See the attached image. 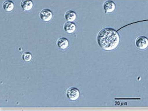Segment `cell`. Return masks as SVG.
<instances>
[{"label":"cell","mask_w":148,"mask_h":111,"mask_svg":"<svg viewBox=\"0 0 148 111\" xmlns=\"http://www.w3.org/2000/svg\"><path fill=\"white\" fill-rule=\"evenodd\" d=\"M97 41L102 49L109 51L117 47L120 42V36L117 31L112 28H104L97 34Z\"/></svg>","instance_id":"obj_1"},{"label":"cell","mask_w":148,"mask_h":111,"mask_svg":"<svg viewBox=\"0 0 148 111\" xmlns=\"http://www.w3.org/2000/svg\"><path fill=\"white\" fill-rule=\"evenodd\" d=\"M80 94L79 90L74 87L68 88L66 91V95L67 98L73 101L77 100L79 98Z\"/></svg>","instance_id":"obj_2"},{"label":"cell","mask_w":148,"mask_h":111,"mask_svg":"<svg viewBox=\"0 0 148 111\" xmlns=\"http://www.w3.org/2000/svg\"><path fill=\"white\" fill-rule=\"evenodd\" d=\"M135 45L136 47L140 50L146 49L148 46L147 38L143 36L138 37L135 39Z\"/></svg>","instance_id":"obj_3"},{"label":"cell","mask_w":148,"mask_h":111,"mask_svg":"<svg viewBox=\"0 0 148 111\" xmlns=\"http://www.w3.org/2000/svg\"><path fill=\"white\" fill-rule=\"evenodd\" d=\"M103 8L105 14H110L115 10L116 5L114 1H106L103 3Z\"/></svg>","instance_id":"obj_4"},{"label":"cell","mask_w":148,"mask_h":111,"mask_svg":"<svg viewBox=\"0 0 148 111\" xmlns=\"http://www.w3.org/2000/svg\"><path fill=\"white\" fill-rule=\"evenodd\" d=\"M53 16V12L48 9H42L39 14L40 19L45 22H48L50 21Z\"/></svg>","instance_id":"obj_5"},{"label":"cell","mask_w":148,"mask_h":111,"mask_svg":"<svg viewBox=\"0 0 148 111\" xmlns=\"http://www.w3.org/2000/svg\"><path fill=\"white\" fill-rule=\"evenodd\" d=\"M63 28L65 32L66 33L72 34L76 31V26L73 22L67 21L64 24Z\"/></svg>","instance_id":"obj_6"},{"label":"cell","mask_w":148,"mask_h":111,"mask_svg":"<svg viewBox=\"0 0 148 111\" xmlns=\"http://www.w3.org/2000/svg\"><path fill=\"white\" fill-rule=\"evenodd\" d=\"M56 45L61 49H65L69 46V41L68 39L65 37H60L57 40Z\"/></svg>","instance_id":"obj_7"},{"label":"cell","mask_w":148,"mask_h":111,"mask_svg":"<svg viewBox=\"0 0 148 111\" xmlns=\"http://www.w3.org/2000/svg\"><path fill=\"white\" fill-rule=\"evenodd\" d=\"M33 6V2L31 0H23L21 1V7L25 11L31 10Z\"/></svg>","instance_id":"obj_8"},{"label":"cell","mask_w":148,"mask_h":111,"mask_svg":"<svg viewBox=\"0 0 148 111\" xmlns=\"http://www.w3.org/2000/svg\"><path fill=\"white\" fill-rule=\"evenodd\" d=\"M76 12L71 10H67L64 14L65 19L68 22H73L76 20Z\"/></svg>","instance_id":"obj_9"},{"label":"cell","mask_w":148,"mask_h":111,"mask_svg":"<svg viewBox=\"0 0 148 111\" xmlns=\"http://www.w3.org/2000/svg\"><path fill=\"white\" fill-rule=\"evenodd\" d=\"M2 8L7 12H10L13 10L14 7V4L12 1L6 0L3 1L2 4Z\"/></svg>","instance_id":"obj_10"},{"label":"cell","mask_w":148,"mask_h":111,"mask_svg":"<svg viewBox=\"0 0 148 111\" xmlns=\"http://www.w3.org/2000/svg\"><path fill=\"white\" fill-rule=\"evenodd\" d=\"M22 58L23 60L25 62H29L31 61L32 58V55L29 52H25L22 54Z\"/></svg>","instance_id":"obj_11"}]
</instances>
